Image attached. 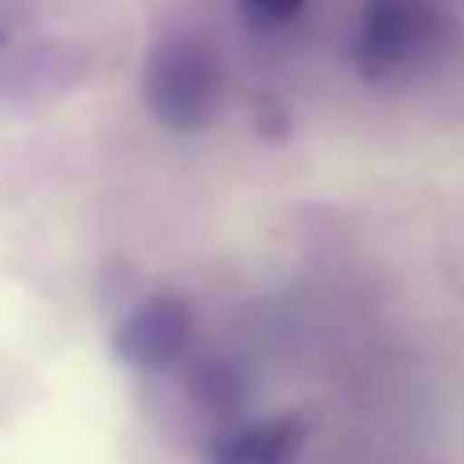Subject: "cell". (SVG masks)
<instances>
[{
	"mask_svg": "<svg viewBox=\"0 0 464 464\" xmlns=\"http://www.w3.org/2000/svg\"><path fill=\"white\" fill-rule=\"evenodd\" d=\"M221 100V68L208 45L176 36L158 45L145 68V104L167 131H198Z\"/></svg>",
	"mask_w": 464,
	"mask_h": 464,
	"instance_id": "6da1fadb",
	"label": "cell"
},
{
	"mask_svg": "<svg viewBox=\"0 0 464 464\" xmlns=\"http://www.w3.org/2000/svg\"><path fill=\"white\" fill-rule=\"evenodd\" d=\"M442 41V14L429 0H370L361 14V32L352 41V59L361 77L388 82L415 68Z\"/></svg>",
	"mask_w": 464,
	"mask_h": 464,
	"instance_id": "7a4b0ae2",
	"label": "cell"
},
{
	"mask_svg": "<svg viewBox=\"0 0 464 464\" xmlns=\"http://www.w3.org/2000/svg\"><path fill=\"white\" fill-rule=\"evenodd\" d=\"M194 338V311L176 294H154L131 311L113 334V356L131 370L162 374L171 370Z\"/></svg>",
	"mask_w": 464,
	"mask_h": 464,
	"instance_id": "3957f363",
	"label": "cell"
},
{
	"mask_svg": "<svg viewBox=\"0 0 464 464\" xmlns=\"http://www.w3.org/2000/svg\"><path fill=\"white\" fill-rule=\"evenodd\" d=\"M311 424L303 415H276V420H257L239 433H230L212 464H298L307 447Z\"/></svg>",
	"mask_w": 464,
	"mask_h": 464,
	"instance_id": "277c9868",
	"label": "cell"
},
{
	"mask_svg": "<svg viewBox=\"0 0 464 464\" xmlns=\"http://www.w3.org/2000/svg\"><path fill=\"white\" fill-rule=\"evenodd\" d=\"M239 5L248 9V18H257V23H266V27H280V23L298 18L307 0H239Z\"/></svg>",
	"mask_w": 464,
	"mask_h": 464,
	"instance_id": "5b68a950",
	"label": "cell"
},
{
	"mask_svg": "<svg viewBox=\"0 0 464 464\" xmlns=\"http://www.w3.org/2000/svg\"><path fill=\"white\" fill-rule=\"evenodd\" d=\"M5 32H9V14L0 9V45H5Z\"/></svg>",
	"mask_w": 464,
	"mask_h": 464,
	"instance_id": "8992f818",
	"label": "cell"
}]
</instances>
